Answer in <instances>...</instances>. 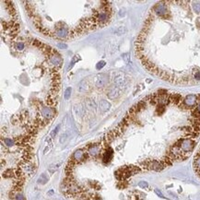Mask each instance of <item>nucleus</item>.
<instances>
[{"instance_id":"nucleus-9","label":"nucleus","mask_w":200,"mask_h":200,"mask_svg":"<svg viewBox=\"0 0 200 200\" xmlns=\"http://www.w3.org/2000/svg\"><path fill=\"white\" fill-rule=\"evenodd\" d=\"M108 81H109V79H108V77H107L106 75L102 74V75L99 76V77L97 78L96 86L98 87V88H102V87H105V86L108 84Z\"/></svg>"},{"instance_id":"nucleus-22","label":"nucleus","mask_w":200,"mask_h":200,"mask_svg":"<svg viewBox=\"0 0 200 200\" xmlns=\"http://www.w3.org/2000/svg\"><path fill=\"white\" fill-rule=\"evenodd\" d=\"M59 129H60V125H57V126H56V127H54V129H53V130L52 131V132H51V134H50V136L52 137V138H54V137H55L56 134L58 133Z\"/></svg>"},{"instance_id":"nucleus-21","label":"nucleus","mask_w":200,"mask_h":200,"mask_svg":"<svg viewBox=\"0 0 200 200\" xmlns=\"http://www.w3.org/2000/svg\"><path fill=\"white\" fill-rule=\"evenodd\" d=\"M12 200H25V197L22 193H17L16 195H14L13 197L11 198Z\"/></svg>"},{"instance_id":"nucleus-2","label":"nucleus","mask_w":200,"mask_h":200,"mask_svg":"<svg viewBox=\"0 0 200 200\" xmlns=\"http://www.w3.org/2000/svg\"><path fill=\"white\" fill-rule=\"evenodd\" d=\"M88 156L89 153L87 152V150L85 149H79V150H77L73 153V155L71 156V158H70L69 160H71L77 164V163H80L85 161L87 160Z\"/></svg>"},{"instance_id":"nucleus-1","label":"nucleus","mask_w":200,"mask_h":200,"mask_svg":"<svg viewBox=\"0 0 200 200\" xmlns=\"http://www.w3.org/2000/svg\"><path fill=\"white\" fill-rule=\"evenodd\" d=\"M151 74L174 84L200 81V3L161 1L152 7L135 43Z\"/></svg>"},{"instance_id":"nucleus-20","label":"nucleus","mask_w":200,"mask_h":200,"mask_svg":"<svg viewBox=\"0 0 200 200\" xmlns=\"http://www.w3.org/2000/svg\"><path fill=\"white\" fill-rule=\"evenodd\" d=\"M61 165V163H57V164H53V165H51L50 167H49V169H48V171H49V173H50V174H54V172L58 169V167L59 166Z\"/></svg>"},{"instance_id":"nucleus-23","label":"nucleus","mask_w":200,"mask_h":200,"mask_svg":"<svg viewBox=\"0 0 200 200\" xmlns=\"http://www.w3.org/2000/svg\"><path fill=\"white\" fill-rule=\"evenodd\" d=\"M2 142H5V144L8 146V147H11L12 145H14V140L10 138H5V139H2Z\"/></svg>"},{"instance_id":"nucleus-13","label":"nucleus","mask_w":200,"mask_h":200,"mask_svg":"<svg viewBox=\"0 0 200 200\" xmlns=\"http://www.w3.org/2000/svg\"><path fill=\"white\" fill-rule=\"evenodd\" d=\"M113 82L115 83V85L118 86V87H121L123 85L124 82H125V78H124V76L121 74V73H116L113 77Z\"/></svg>"},{"instance_id":"nucleus-12","label":"nucleus","mask_w":200,"mask_h":200,"mask_svg":"<svg viewBox=\"0 0 200 200\" xmlns=\"http://www.w3.org/2000/svg\"><path fill=\"white\" fill-rule=\"evenodd\" d=\"M44 103L48 107H54L56 105V103H57V98H54V97L51 96L50 94H48L45 98Z\"/></svg>"},{"instance_id":"nucleus-30","label":"nucleus","mask_w":200,"mask_h":200,"mask_svg":"<svg viewBox=\"0 0 200 200\" xmlns=\"http://www.w3.org/2000/svg\"><path fill=\"white\" fill-rule=\"evenodd\" d=\"M123 59L125 62H128V53H124L123 54Z\"/></svg>"},{"instance_id":"nucleus-10","label":"nucleus","mask_w":200,"mask_h":200,"mask_svg":"<svg viewBox=\"0 0 200 200\" xmlns=\"http://www.w3.org/2000/svg\"><path fill=\"white\" fill-rule=\"evenodd\" d=\"M90 91V85L86 80H81L77 86V91L80 93H86Z\"/></svg>"},{"instance_id":"nucleus-17","label":"nucleus","mask_w":200,"mask_h":200,"mask_svg":"<svg viewBox=\"0 0 200 200\" xmlns=\"http://www.w3.org/2000/svg\"><path fill=\"white\" fill-rule=\"evenodd\" d=\"M48 180H49L48 176L46 175L45 174H43L40 177H39V179L37 180V183L39 184H47Z\"/></svg>"},{"instance_id":"nucleus-14","label":"nucleus","mask_w":200,"mask_h":200,"mask_svg":"<svg viewBox=\"0 0 200 200\" xmlns=\"http://www.w3.org/2000/svg\"><path fill=\"white\" fill-rule=\"evenodd\" d=\"M100 108H101V110L102 112H107V111H109L110 108H111V104H110V102H108L107 101L102 100V101H101V102H100Z\"/></svg>"},{"instance_id":"nucleus-5","label":"nucleus","mask_w":200,"mask_h":200,"mask_svg":"<svg viewBox=\"0 0 200 200\" xmlns=\"http://www.w3.org/2000/svg\"><path fill=\"white\" fill-rule=\"evenodd\" d=\"M69 32L70 31L67 29V27L64 26L53 32V37L58 38V39H68Z\"/></svg>"},{"instance_id":"nucleus-19","label":"nucleus","mask_w":200,"mask_h":200,"mask_svg":"<svg viewBox=\"0 0 200 200\" xmlns=\"http://www.w3.org/2000/svg\"><path fill=\"white\" fill-rule=\"evenodd\" d=\"M125 32H126V28L125 27H118L117 29L115 30V34H118V35H122V34H125Z\"/></svg>"},{"instance_id":"nucleus-3","label":"nucleus","mask_w":200,"mask_h":200,"mask_svg":"<svg viewBox=\"0 0 200 200\" xmlns=\"http://www.w3.org/2000/svg\"><path fill=\"white\" fill-rule=\"evenodd\" d=\"M51 64L53 65L54 67H57V68H60L63 64V59L60 56V54L58 53V52L55 50V49H53V52H52V55L47 59Z\"/></svg>"},{"instance_id":"nucleus-7","label":"nucleus","mask_w":200,"mask_h":200,"mask_svg":"<svg viewBox=\"0 0 200 200\" xmlns=\"http://www.w3.org/2000/svg\"><path fill=\"white\" fill-rule=\"evenodd\" d=\"M193 166H194V170H195V174L200 177V147L198 149L197 152H196V154L195 155Z\"/></svg>"},{"instance_id":"nucleus-24","label":"nucleus","mask_w":200,"mask_h":200,"mask_svg":"<svg viewBox=\"0 0 200 200\" xmlns=\"http://www.w3.org/2000/svg\"><path fill=\"white\" fill-rule=\"evenodd\" d=\"M71 88H67V90H66V91H65V94H64V98L66 100H68L69 99L70 95H71Z\"/></svg>"},{"instance_id":"nucleus-18","label":"nucleus","mask_w":200,"mask_h":200,"mask_svg":"<svg viewBox=\"0 0 200 200\" xmlns=\"http://www.w3.org/2000/svg\"><path fill=\"white\" fill-rule=\"evenodd\" d=\"M14 47H15V49L17 51H23L25 49V47H26V43H23V42H17L15 43Z\"/></svg>"},{"instance_id":"nucleus-25","label":"nucleus","mask_w":200,"mask_h":200,"mask_svg":"<svg viewBox=\"0 0 200 200\" xmlns=\"http://www.w3.org/2000/svg\"><path fill=\"white\" fill-rule=\"evenodd\" d=\"M32 44L34 46H36V47H38V48L40 49L42 46H43V43H42V42H40L39 40H33V42H32Z\"/></svg>"},{"instance_id":"nucleus-11","label":"nucleus","mask_w":200,"mask_h":200,"mask_svg":"<svg viewBox=\"0 0 200 200\" xmlns=\"http://www.w3.org/2000/svg\"><path fill=\"white\" fill-rule=\"evenodd\" d=\"M119 95H120V91L117 88L110 89V91L107 92V96L110 100H115L119 97Z\"/></svg>"},{"instance_id":"nucleus-29","label":"nucleus","mask_w":200,"mask_h":200,"mask_svg":"<svg viewBox=\"0 0 200 200\" xmlns=\"http://www.w3.org/2000/svg\"><path fill=\"white\" fill-rule=\"evenodd\" d=\"M80 59H81V58H80L79 55H75V56H74V58H73V61L72 62H73V63H76V62L79 61Z\"/></svg>"},{"instance_id":"nucleus-28","label":"nucleus","mask_w":200,"mask_h":200,"mask_svg":"<svg viewBox=\"0 0 200 200\" xmlns=\"http://www.w3.org/2000/svg\"><path fill=\"white\" fill-rule=\"evenodd\" d=\"M57 46H58L59 48H61V49H66V48H67V45L66 44V43H58Z\"/></svg>"},{"instance_id":"nucleus-27","label":"nucleus","mask_w":200,"mask_h":200,"mask_svg":"<svg viewBox=\"0 0 200 200\" xmlns=\"http://www.w3.org/2000/svg\"><path fill=\"white\" fill-rule=\"evenodd\" d=\"M138 186H139V187H141V188H147V187L149 186V184H148L147 182L142 181V182H139Z\"/></svg>"},{"instance_id":"nucleus-16","label":"nucleus","mask_w":200,"mask_h":200,"mask_svg":"<svg viewBox=\"0 0 200 200\" xmlns=\"http://www.w3.org/2000/svg\"><path fill=\"white\" fill-rule=\"evenodd\" d=\"M3 177L5 178H12L15 177V171L14 169H8L3 173Z\"/></svg>"},{"instance_id":"nucleus-8","label":"nucleus","mask_w":200,"mask_h":200,"mask_svg":"<svg viewBox=\"0 0 200 200\" xmlns=\"http://www.w3.org/2000/svg\"><path fill=\"white\" fill-rule=\"evenodd\" d=\"M112 156H113V151L111 148H107L105 151L103 152L102 154V161L104 163H108L110 162L112 159Z\"/></svg>"},{"instance_id":"nucleus-26","label":"nucleus","mask_w":200,"mask_h":200,"mask_svg":"<svg viewBox=\"0 0 200 200\" xmlns=\"http://www.w3.org/2000/svg\"><path fill=\"white\" fill-rule=\"evenodd\" d=\"M104 66H105V62H104V61H100L99 63L96 65V68L98 70H100V69H101V68H102Z\"/></svg>"},{"instance_id":"nucleus-15","label":"nucleus","mask_w":200,"mask_h":200,"mask_svg":"<svg viewBox=\"0 0 200 200\" xmlns=\"http://www.w3.org/2000/svg\"><path fill=\"white\" fill-rule=\"evenodd\" d=\"M86 106L88 107L90 110H95L97 108V104L93 100L87 99L86 100Z\"/></svg>"},{"instance_id":"nucleus-31","label":"nucleus","mask_w":200,"mask_h":200,"mask_svg":"<svg viewBox=\"0 0 200 200\" xmlns=\"http://www.w3.org/2000/svg\"><path fill=\"white\" fill-rule=\"evenodd\" d=\"M50 149H51L50 146H46V148L44 149V150H43V154H46V153H47V152L50 150Z\"/></svg>"},{"instance_id":"nucleus-6","label":"nucleus","mask_w":200,"mask_h":200,"mask_svg":"<svg viewBox=\"0 0 200 200\" xmlns=\"http://www.w3.org/2000/svg\"><path fill=\"white\" fill-rule=\"evenodd\" d=\"M85 150H87L89 155L95 157V156L100 154V152H101V145L99 144V143L91 144V145H89L87 148H85Z\"/></svg>"},{"instance_id":"nucleus-4","label":"nucleus","mask_w":200,"mask_h":200,"mask_svg":"<svg viewBox=\"0 0 200 200\" xmlns=\"http://www.w3.org/2000/svg\"><path fill=\"white\" fill-rule=\"evenodd\" d=\"M40 112L43 117L49 119V120L53 119L57 113L55 108H53V107H42L40 109Z\"/></svg>"}]
</instances>
